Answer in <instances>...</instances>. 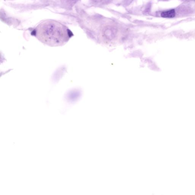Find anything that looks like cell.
<instances>
[{"label":"cell","mask_w":195,"mask_h":195,"mask_svg":"<svg viewBox=\"0 0 195 195\" xmlns=\"http://www.w3.org/2000/svg\"><path fill=\"white\" fill-rule=\"evenodd\" d=\"M175 11L174 9L164 11L161 14V17L163 18H172L175 17Z\"/></svg>","instance_id":"7a4b0ae2"},{"label":"cell","mask_w":195,"mask_h":195,"mask_svg":"<svg viewBox=\"0 0 195 195\" xmlns=\"http://www.w3.org/2000/svg\"><path fill=\"white\" fill-rule=\"evenodd\" d=\"M40 42L51 47L65 45L73 35L67 27L58 22L47 21L40 24L33 31Z\"/></svg>","instance_id":"6da1fadb"}]
</instances>
